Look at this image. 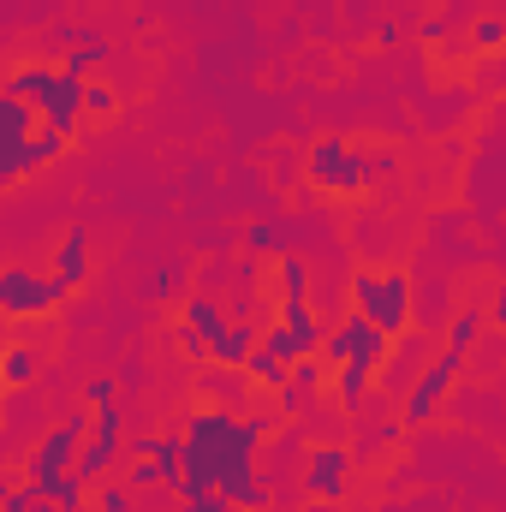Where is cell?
I'll return each instance as SVG.
<instances>
[{"instance_id":"8","label":"cell","mask_w":506,"mask_h":512,"mask_svg":"<svg viewBox=\"0 0 506 512\" xmlns=\"http://www.w3.org/2000/svg\"><path fill=\"white\" fill-rule=\"evenodd\" d=\"M346 483H352V447H340V441L310 447V459L298 471V489L310 501H346Z\"/></svg>"},{"instance_id":"34","label":"cell","mask_w":506,"mask_h":512,"mask_svg":"<svg viewBox=\"0 0 506 512\" xmlns=\"http://www.w3.org/2000/svg\"><path fill=\"white\" fill-rule=\"evenodd\" d=\"M0 512H36V489L30 483H0Z\"/></svg>"},{"instance_id":"11","label":"cell","mask_w":506,"mask_h":512,"mask_svg":"<svg viewBox=\"0 0 506 512\" xmlns=\"http://www.w3.org/2000/svg\"><path fill=\"white\" fill-rule=\"evenodd\" d=\"M78 120H84V78H66V72H60V84H54V90H48V102L36 108V126L72 137Z\"/></svg>"},{"instance_id":"19","label":"cell","mask_w":506,"mask_h":512,"mask_svg":"<svg viewBox=\"0 0 506 512\" xmlns=\"http://www.w3.org/2000/svg\"><path fill=\"white\" fill-rule=\"evenodd\" d=\"M30 489H36V495H42V501H48L54 512H78V507H90V489H84V483H78L72 471H60V477H48V483H30Z\"/></svg>"},{"instance_id":"24","label":"cell","mask_w":506,"mask_h":512,"mask_svg":"<svg viewBox=\"0 0 506 512\" xmlns=\"http://www.w3.org/2000/svg\"><path fill=\"white\" fill-rule=\"evenodd\" d=\"M197 393H203V399H233V393H245V370L215 364V370H203V376H197Z\"/></svg>"},{"instance_id":"36","label":"cell","mask_w":506,"mask_h":512,"mask_svg":"<svg viewBox=\"0 0 506 512\" xmlns=\"http://www.w3.org/2000/svg\"><path fill=\"white\" fill-rule=\"evenodd\" d=\"M179 512H233V507H227L221 495H209V489H203V495H185V501H179Z\"/></svg>"},{"instance_id":"15","label":"cell","mask_w":506,"mask_h":512,"mask_svg":"<svg viewBox=\"0 0 506 512\" xmlns=\"http://www.w3.org/2000/svg\"><path fill=\"white\" fill-rule=\"evenodd\" d=\"M251 346H256V328H251V322H227V328L209 340V364H227V370H239V364L251 358Z\"/></svg>"},{"instance_id":"29","label":"cell","mask_w":506,"mask_h":512,"mask_svg":"<svg viewBox=\"0 0 506 512\" xmlns=\"http://www.w3.org/2000/svg\"><path fill=\"white\" fill-rule=\"evenodd\" d=\"M114 108H120V90H114V84H96V78H84V114H90V120H108Z\"/></svg>"},{"instance_id":"17","label":"cell","mask_w":506,"mask_h":512,"mask_svg":"<svg viewBox=\"0 0 506 512\" xmlns=\"http://www.w3.org/2000/svg\"><path fill=\"white\" fill-rule=\"evenodd\" d=\"M381 370H370V364H358V358H346V364H334V393H340V411H358L364 405V393L376 387Z\"/></svg>"},{"instance_id":"22","label":"cell","mask_w":506,"mask_h":512,"mask_svg":"<svg viewBox=\"0 0 506 512\" xmlns=\"http://www.w3.org/2000/svg\"><path fill=\"white\" fill-rule=\"evenodd\" d=\"M483 340V310L477 304H465L459 316H453V328H447V352H459V358H471V346Z\"/></svg>"},{"instance_id":"12","label":"cell","mask_w":506,"mask_h":512,"mask_svg":"<svg viewBox=\"0 0 506 512\" xmlns=\"http://www.w3.org/2000/svg\"><path fill=\"white\" fill-rule=\"evenodd\" d=\"M54 280H60L66 292H78V286L90 280V233H84V227H66V233H60V251H54Z\"/></svg>"},{"instance_id":"30","label":"cell","mask_w":506,"mask_h":512,"mask_svg":"<svg viewBox=\"0 0 506 512\" xmlns=\"http://www.w3.org/2000/svg\"><path fill=\"white\" fill-rule=\"evenodd\" d=\"M256 346H262L268 358H280V364H292V358H310V352H304V346H298V340H292V334L280 328V322H274L268 334H256Z\"/></svg>"},{"instance_id":"32","label":"cell","mask_w":506,"mask_h":512,"mask_svg":"<svg viewBox=\"0 0 506 512\" xmlns=\"http://www.w3.org/2000/svg\"><path fill=\"white\" fill-rule=\"evenodd\" d=\"M90 495H96V507H90V512H131V489H126V483H108V477H102Z\"/></svg>"},{"instance_id":"18","label":"cell","mask_w":506,"mask_h":512,"mask_svg":"<svg viewBox=\"0 0 506 512\" xmlns=\"http://www.w3.org/2000/svg\"><path fill=\"white\" fill-rule=\"evenodd\" d=\"M90 66H108V42H102L96 30H78V42H66L60 72H66V78H90Z\"/></svg>"},{"instance_id":"37","label":"cell","mask_w":506,"mask_h":512,"mask_svg":"<svg viewBox=\"0 0 506 512\" xmlns=\"http://www.w3.org/2000/svg\"><path fill=\"white\" fill-rule=\"evenodd\" d=\"M501 18H477V48H501Z\"/></svg>"},{"instance_id":"3","label":"cell","mask_w":506,"mask_h":512,"mask_svg":"<svg viewBox=\"0 0 506 512\" xmlns=\"http://www.w3.org/2000/svg\"><path fill=\"white\" fill-rule=\"evenodd\" d=\"M352 304H358V316L376 328V334H405L411 328V274H370V268H358L352 274Z\"/></svg>"},{"instance_id":"5","label":"cell","mask_w":506,"mask_h":512,"mask_svg":"<svg viewBox=\"0 0 506 512\" xmlns=\"http://www.w3.org/2000/svg\"><path fill=\"white\" fill-rule=\"evenodd\" d=\"M72 292L54 274H30V268H0V316H48L60 310Z\"/></svg>"},{"instance_id":"2","label":"cell","mask_w":506,"mask_h":512,"mask_svg":"<svg viewBox=\"0 0 506 512\" xmlns=\"http://www.w3.org/2000/svg\"><path fill=\"white\" fill-rule=\"evenodd\" d=\"M84 399H90V435H84V453L72 459V477L84 483V489H96L108 471H114V459H120V387L114 376H96V382L84 387Z\"/></svg>"},{"instance_id":"38","label":"cell","mask_w":506,"mask_h":512,"mask_svg":"<svg viewBox=\"0 0 506 512\" xmlns=\"http://www.w3.org/2000/svg\"><path fill=\"white\" fill-rule=\"evenodd\" d=\"M298 512H340V501H304Z\"/></svg>"},{"instance_id":"27","label":"cell","mask_w":506,"mask_h":512,"mask_svg":"<svg viewBox=\"0 0 506 512\" xmlns=\"http://www.w3.org/2000/svg\"><path fill=\"white\" fill-rule=\"evenodd\" d=\"M126 489H131V495H143V489H167V477H161L155 453H131V465H126Z\"/></svg>"},{"instance_id":"14","label":"cell","mask_w":506,"mask_h":512,"mask_svg":"<svg viewBox=\"0 0 506 512\" xmlns=\"http://www.w3.org/2000/svg\"><path fill=\"white\" fill-rule=\"evenodd\" d=\"M179 447H185V435H179V429H167V435H137L126 453H155V465H161L167 489L179 495Z\"/></svg>"},{"instance_id":"4","label":"cell","mask_w":506,"mask_h":512,"mask_svg":"<svg viewBox=\"0 0 506 512\" xmlns=\"http://www.w3.org/2000/svg\"><path fill=\"white\" fill-rule=\"evenodd\" d=\"M304 167H310V185L316 191H334V197H364L370 179H376L370 155L358 143H346V137H316Z\"/></svg>"},{"instance_id":"28","label":"cell","mask_w":506,"mask_h":512,"mask_svg":"<svg viewBox=\"0 0 506 512\" xmlns=\"http://www.w3.org/2000/svg\"><path fill=\"white\" fill-rule=\"evenodd\" d=\"M322 382H328V364H322L316 352H310V358H292V364H286V387L310 393V387H322Z\"/></svg>"},{"instance_id":"33","label":"cell","mask_w":506,"mask_h":512,"mask_svg":"<svg viewBox=\"0 0 506 512\" xmlns=\"http://www.w3.org/2000/svg\"><path fill=\"white\" fill-rule=\"evenodd\" d=\"M173 292H185V268L179 262H167V268L149 274V298H173Z\"/></svg>"},{"instance_id":"7","label":"cell","mask_w":506,"mask_h":512,"mask_svg":"<svg viewBox=\"0 0 506 512\" xmlns=\"http://www.w3.org/2000/svg\"><path fill=\"white\" fill-rule=\"evenodd\" d=\"M322 364H346V358H358V364H370V370H381L387 364V334H376L358 310L346 316V322H334V328H322Z\"/></svg>"},{"instance_id":"1","label":"cell","mask_w":506,"mask_h":512,"mask_svg":"<svg viewBox=\"0 0 506 512\" xmlns=\"http://www.w3.org/2000/svg\"><path fill=\"white\" fill-rule=\"evenodd\" d=\"M179 447V495H221L227 507H268L256 483V447L268 441V417H233L227 405H203L185 417Z\"/></svg>"},{"instance_id":"6","label":"cell","mask_w":506,"mask_h":512,"mask_svg":"<svg viewBox=\"0 0 506 512\" xmlns=\"http://www.w3.org/2000/svg\"><path fill=\"white\" fill-rule=\"evenodd\" d=\"M84 435H90V411H72L66 423H54V429L36 441V453H30V465H24V483H48V477L72 471V459H78Z\"/></svg>"},{"instance_id":"16","label":"cell","mask_w":506,"mask_h":512,"mask_svg":"<svg viewBox=\"0 0 506 512\" xmlns=\"http://www.w3.org/2000/svg\"><path fill=\"white\" fill-rule=\"evenodd\" d=\"M280 328H286L304 352H316V346H322V322H316L310 298H280Z\"/></svg>"},{"instance_id":"35","label":"cell","mask_w":506,"mask_h":512,"mask_svg":"<svg viewBox=\"0 0 506 512\" xmlns=\"http://www.w3.org/2000/svg\"><path fill=\"white\" fill-rule=\"evenodd\" d=\"M173 346H179V352H185V358H197V364H203V358H209V340H203V334H197V328H185V322H179V328H173Z\"/></svg>"},{"instance_id":"10","label":"cell","mask_w":506,"mask_h":512,"mask_svg":"<svg viewBox=\"0 0 506 512\" xmlns=\"http://www.w3.org/2000/svg\"><path fill=\"white\" fill-rule=\"evenodd\" d=\"M459 370H465V358L441 346V358H435V364L423 370V382L405 393V429H423V423H429V417L441 411V399H447V387L459 382Z\"/></svg>"},{"instance_id":"20","label":"cell","mask_w":506,"mask_h":512,"mask_svg":"<svg viewBox=\"0 0 506 512\" xmlns=\"http://www.w3.org/2000/svg\"><path fill=\"white\" fill-rule=\"evenodd\" d=\"M185 328H197L203 340H215V334L227 328V316H221V304H215L209 292H185Z\"/></svg>"},{"instance_id":"23","label":"cell","mask_w":506,"mask_h":512,"mask_svg":"<svg viewBox=\"0 0 506 512\" xmlns=\"http://www.w3.org/2000/svg\"><path fill=\"white\" fill-rule=\"evenodd\" d=\"M274 286H280V298H310V262L286 251L274 262Z\"/></svg>"},{"instance_id":"25","label":"cell","mask_w":506,"mask_h":512,"mask_svg":"<svg viewBox=\"0 0 506 512\" xmlns=\"http://www.w3.org/2000/svg\"><path fill=\"white\" fill-rule=\"evenodd\" d=\"M30 376H36V352H30V346H6V352H0V382L30 387Z\"/></svg>"},{"instance_id":"26","label":"cell","mask_w":506,"mask_h":512,"mask_svg":"<svg viewBox=\"0 0 506 512\" xmlns=\"http://www.w3.org/2000/svg\"><path fill=\"white\" fill-rule=\"evenodd\" d=\"M239 370H245V382H262V387H274V393L286 387V364H280V358H268L262 346H251V358H245Z\"/></svg>"},{"instance_id":"13","label":"cell","mask_w":506,"mask_h":512,"mask_svg":"<svg viewBox=\"0 0 506 512\" xmlns=\"http://www.w3.org/2000/svg\"><path fill=\"white\" fill-rule=\"evenodd\" d=\"M54 84H60V66H18L0 96H12V102H24V108H42Z\"/></svg>"},{"instance_id":"9","label":"cell","mask_w":506,"mask_h":512,"mask_svg":"<svg viewBox=\"0 0 506 512\" xmlns=\"http://www.w3.org/2000/svg\"><path fill=\"white\" fill-rule=\"evenodd\" d=\"M60 155H66V137H60V131L36 126L30 137H6V131H0V191H6L12 179H24V173L60 161Z\"/></svg>"},{"instance_id":"21","label":"cell","mask_w":506,"mask_h":512,"mask_svg":"<svg viewBox=\"0 0 506 512\" xmlns=\"http://www.w3.org/2000/svg\"><path fill=\"white\" fill-rule=\"evenodd\" d=\"M245 251L251 256H286L292 251V233H286L280 221H251V227H245Z\"/></svg>"},{"instance_id":"31","label":"cell","mask_w":506,"mask_h":512,"mask_svg":"<svg viewBox=\"0 0 506 512\" xmlns=\"http://www.w3.org/2000/svg\"><path fill=\"white\" fill-rule=\"evenodd\" d=\"M0 131H6V137H30V131H36V108L0 96Z\"/></svg>"}]
</instances>
